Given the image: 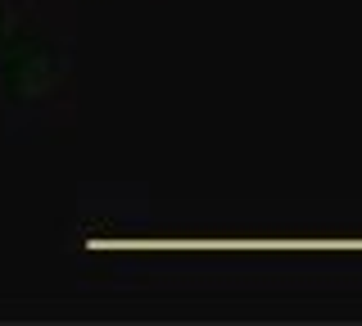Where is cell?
Segmentation results:
<instances>
[{"label":"cell","instance_id":"cell-1","mask_svg":"<svg viewBox=\"0 0 362 326\" xmlns=\"http://www.w3.org/2000/svg\"><path fill=\"white\" fill-rule=\"evenodd\" d=\"M68 77V41L37 0H0V109L9 118H45L64 105Z\"/></svg>","mask_w":362,"mask_h":326}]
</instances>
